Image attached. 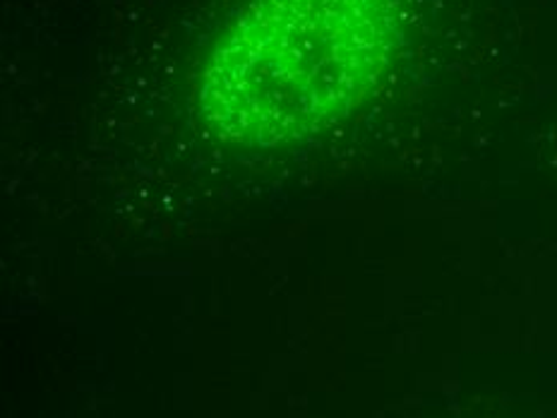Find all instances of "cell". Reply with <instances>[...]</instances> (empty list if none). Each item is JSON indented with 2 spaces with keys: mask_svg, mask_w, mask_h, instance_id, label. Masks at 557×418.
Listing matches in <instances>:
<instances>
[{
  "mask_svg": "<svg viewBox=\"0 0 557 418\" xmlns=\"http://www.w3.org/2000/svg\"><path fill=\"white\" fill-rule=\"evenodd\" d=\"M406 41V0H248L205 58L197 113L228 145L304 143L363 109Z\"/></svg>",
  "mask_w": 557,
  "mask_h": 418,
  "instance_id": "1",
  "label": "cell"
}]
</instances>
